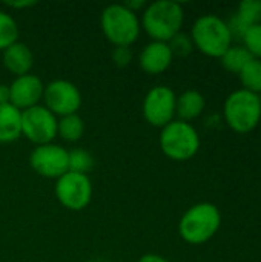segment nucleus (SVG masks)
<instances>
[{
    "instance_id": "28",
    "label": "nucleus",
    "mask_w": 261,
    "mask_h": 262,
    "mask_svg": "<svg viewBox=\"0 0 261 262\" xmlns=\"http://www.w3.org/2000/svg\"><path fill=\"white\" fill-rule=\"evenodd\" d=\"M137 262H169L166 258H163L162 255H157V253H146L143 255Z\"/></svg>"
},
{
    "instance_id": "20",
    "label": "nucleus",
    "mask_w": 261,
    "mask_h": 262,
    "mask_svg": "<svg viewBox=\"0 0 261 262\" xmlns=\"http://www.w3.org/2000/svg\"><path fill=\"white\" fill-rule=\"evenodd\" d=\"M18 41V26L9 12L0 11V52Z\"/></svg>"
},
{
    "instance_id": "16",
    "label": "nucleus",
    "mask_w": 261,
    "mask_h": 262,
    "mask_svg": "<svg viewBox=\"0 0 261 262\" xmlns=\"http://www.w3.org/2000/svg\"><path fill=\"white\" fill-rule=\"evenodd\" d=\"M206 101L205 97L194 89L185 91L180 97H177V103H175V115H178V118L182 121H191L197 117H200L205 111Z\"/></svg>"
},
{
    "instance_id": "15",
    "label": "nucleus",
    "mask_w": 261,
    "mask_h": 262,
    "mask_svg": "<svg viewBox=\"0 0 261 262\" xmlns=\"http://www.w3.org/2000/svg\"><path fill=\"white\" fill-rule=\"evenodd\" d=\"M22 137V111L15 106L0 104V144L17 141Z\"/></svg>"
},
{
    "instance_id": "25",
    "label": "nucleus",
    "mask_w": 261,
    "mask_h": 262,
    "mask_svg": "<svg viewBox=\"0 0 261 262\" xmlns=\"http://www.w3.org/2000/svg\"><path fill=\"white\" fill-rule=\"evenodd\" d=\"M111 58L115 66L126 68L131 64V61L134 58V52H132L131 46H114V49L111 52Z\"/></svg>"
},
{
    "instance_id": "2",
    "label": "nucleus",
    "mask_w": 261,
    "mask_h": 262,
    "mask_svg": "<svg viewBox=\"0 0 261 262\" xmlns=\"http://www.w3.org/2000/svg\"><path fill=\"white\" fill-rule=\"evenodd\" d=\"M222 226V213L212 203H198L189 207L178 223L182 239L192 246L208 243Z\"/></svg>"
},
{
    "instance_id": "13",
    "label": "nucleus",
    "mask_w": 261,
    "mask_h": 262,
    "mask_svg": "<svg viewBox=\"0 0 261 262\" xmlns=\"http://www.w3.org/2000/svg\"><path fill=\"white\" fill-rule=\"evenodd\" d=\"M174 60V54L168 43L165 41H151L148 43L138 55V64L143 72L149 75H158L165 72Z\"/></svg>"
},
{
    "instance_id": "23",
    "label": "nucleus",
    "mask_w": 261,
    "mask_h": 262,
    "mask_svg": "<svg viewBox=\"0 0 261 262\" xmlns=\"http://www.w3.org/2000/svg\"><path fill=\"white\" fill-rule=\"evenodd\" d=\"M243 43L246 51L257 60H261V23L251 26L245 35H243Z\"/></svg>"
},
{
    "instance_id": "24",
    "label": "nucleus",
    "mask_w": 261,
    "mask_h": 262,
    "mask_svg": "<svg viewBox=\"0 0 261 262\" xmlns=\"http://www.w3.org/2000/svg\"><path fill=\"white\" fill-rule=\"evenodd\" d=\"M168 45H169V48H171L174 57H175V55H178V57H186V55H189V54L192 52V49H194V43H192L191 35L183 34L182 31H180L175 37H172V38L168 41Z\"/></svg>"
},
{
    "instance_id": "14",
    "label": "nucleus",
    "mask_w": 261,
    "mask_h": 262,
    "mask_svg": "<svg viewBox=\"0 0 261 262\" xmlns=\"http://www.w3.org/2000/svg\"><path fill=\"white\" fill-rule=\"evenodd\" d=\"M2 63L8 72H11L14 77L31 74L32 64H34V55L28 45L22 41H15L11 46H8L5 51H2Z\"/></svg>"
},
{
    "instance_id": "27",
    "label": "nucleus",
    "mask_w": 261,
    "mask_h": 262,
    "mask_svg": "<svg viewBox=\"0 0 261 262\" xmlns=\"http://www.w3.org/2000/svg\"><path fill=\"white\" fill-rule=\"evenodd\" d=\"M11 103V89L9 84L0 83V104H9Z\"/></svg>"
},
{
    "instance_id": "18",
    "label": "nucleus",
    "mask_w": 261,
    "mask_h": 262,
    "mask_svg": "<svg viewBox=\"0 0 261 262\" xmlns=\"http://www.w3.org/2000/svg\"><path fill=\"white\" fill-rule=\"evenodd\" d=\"M254 57L246 51L245 46H231L222 57V64L226 71L240 74L242 69L252 60Z\"/></svg>"
},
{
    "instance_id": "21",
    "label": "nucleus",
    "mask_w": 261,
    "mask_h": 262,
    "mask_svg": "<svg viewBox=\"0 0 261 262\" xmlns=\"http://www.w3.org/2000/svg\"><path fill=\"white\" fill-rule=\"evenodd\" d=\"M94 157L85 149L68 150V166L71 172L88 175V172H91V169L94 167Z\"/></svg>"
},
{
    "instance_id": "9",
    "label": "nucleus",
    "mask_w": 261,
    "mask_h": 262,
    "mask_svg": "<svg viewBox=\"0 0 261 262\" xmlns=\"http://www.w3.org/2000/svg\"><path fill=\"white\" fill-rule=\"evenodd\" d=\"M43 106L51 111L57 118L77 114L82 106L80 89L69 80H52L45 84L43 91Z\"/></svg>"
},
{
    "instance_id": "22",
    "label": "nucleus",
    "mask_w": 261,
    "mask_h": 262,
    "mask_svg": "<svg viewBox=\"0 0 261 262\" xmlns=\"http://www.w3.org/2000/svg\"><path fill=\"white\" fill-rule=\"evenodd\" d=\"M248 28L261 23V0H245L238 5L235 14Z\"/></svg>"
},
{
    "instance_id": "19",
    "label": "nucleus",
    "mask_w": 261,
    "mask_h": 262,
    "mask_svg": "<svg viewBox=\"0 0 261 262\" xmlns=\"http://www.w3.org/2000/svg\"><path fill=\"white\" fill-rule=\"evenodd\" d=\"M243 89L260 95L261 92V60L252 58L238 74Z\"/></svg>"
},
{
    "instance_id": "26",
    "label": "nucleus",
    "mask_w": 261,
    "mask_h": 262,
    "mask_svg": "<svg viewBox=\"0 0 261 262\" xmlns=\"http://www.w3.org/2000/svg\"><path fill=\"white\" fill-rule=\"evenodd\" d=\"M5 5L11 9H28L31 6H35L37 2L32 0H20V2H5Z\"/></svg>"
},
{
    "instance_id": "8",
    "label": "nucleus",
    "mask_w": 261,
    "mask_h": 262,
    "mask_svg": "<svg viewBox=\"0 0 261 262\" xmlns=\"http://www.w3.org/2000/svg\"><path fill=\"white\" fill-rule=\"evenodd\" d=\"M58 118L43 104L22 111V137L35 146L49 144L57 137Z\"/></svg>"
},
{
    "instance_id": "1",
    "label": "nucleus",
    "mask_w": 261,
    "mask_h": 262,
    "mask_svg": "<svg viewBox=\"0 0 261 262\" xmlns=\"http://www.w3.org/2000/svg\"><path fill=\"white\" fill-rule=\"evenodd\" d=\"M185 21L183 6L172 0H157L143 9L140 25L154 41L168 43L175 37Z\"/></svg>"
},
{
    "instance_id": "4",
    "label": "nucleus",
    "mask_w": 261,
    "mask_h": 262,
    "mask_svg": "<svg viewBox=\"0 0 261 262\" xmlns=\"http://www.w3.org/2000/svg\"><path fill=\"white\" fill-rule=\"evenodd\" d=\"M191 38L194 48L212 58H220L231 48L232 41L226 21L217 15L198 17L192 26Z\"/></svg>"
},
{
    "instance_id": "6",
    "label": "nucleus",
    "mask_w": 261,
    "mask_h": 262,
    "mask_svg": "<svg viewBox=\"0 0 261 262\" xmlns=\"http://www.w3.org/2000/svg\"><path fill=\"white\" fill-rule=\"evenodd\" d=\"M160 149L169 160L188 161L200 149L198 132L191 123L174 120L162 129Z\"/></svg>"
},
{
    "instance_id": "12",
    "label": "nucleus",
    "mask_w": 261,
    "mask_h": 262,
    "mask_svg": "<svg viewBox=\"0 0 261 262\" xmlns=\"http://www.w3.org/2000/svg\"><path fill=\"white\" fill-rule=\"evenodd\" d=\"M9 89H11V104L15 106L18 111H26L29 107L40 104L43 98L45 84L37 75L26 74V75L15 77L9 84Z\"/></svg>"
},
{
    "instance_id": "29",
    "label": "nucleus",
    "mask_w": 261,
    "mask_h": 262,
    "mask_svg": "<svg viewBox=\"0 0 261 262\" xmlns=\"http://www.w3.org/2000/svg\"><path fill=\"white\" fill-rule=\"evenodd\" d=\"M86 262H100V261H86Z\"/></svg>"
},
{
    "instance_id": "7",
    "label": "nucleus",
    "mask_w": 261,
    "mask_h": 262,
    "mask_svg": "<svg viewBox=\"0 0 261 262\" xmlns=\"http://www.w3.org/2000/svg\"><path fill=\"white\" fill-rule=\"evenodd\" d=\"M55 198L68 210H83L92 200V183L88 175L68 170L55 180Z\"/></svg>"
},
{
    "instance_id": "11",
    "label": "nucleus",
    "mask_w": 261,
    "mask_h": 262,
    "mask_svg": "<svg viewBox=\"0 0 261 262\" xmlns=\"http://www.w3.org/2000/svg\"><path fill=\"white\" fill-rule=\"evenodd\" d=\"M29 164L37 175L49 180H58L69 170L68 150L54 143L35 146L29 155Z\"/></svg>"
},
{
    "instance_id": "3",
    "label": "nucleus",
    "mask_w": 261,
    "mask_h": 262,
    "mask_svg": "<svg viewBox=\"0 0 261 262\" xmlns=\"http://www.w3.org/2000/svg\"><path fill=\"white\" fill-rule=\"evenodd\" d=\"M100 28L106 40L114 46H131L142 31L138 15L123 3L108 5L102 11Z\"/></svg>"
},
{
    "instance_id": "5",
    "label": "nucleus",
    "mask_w": 261,
    "mask_h": 262,
    "mask_svg": "<svg viewBox=\"0 0 261 262\" xmlns=\"http://www.w3.org/2000/svg\"><path fill=\"white\" fill-rule=\"evenodd\" d=\"M223 114L228 126L234 132L248 134L258 126L261 120L260 95L238 89L226 98Z\"/></svg>"
},
{
    "instance_id": "17",
    "label": "nucleus",
    "mask_w": 261,
    "mask_h": 262,
    "mask_svg": "<svg viewBox=\"0 0 261 262\" xmlns=\"http://www.w3.org/2000/svg\"><path fill=\"white\" fill-rule=\"evenodd\" d=\"M85 121L78 114L60 117L57 123V137L68 143H75L85 135Z\"/></svg>"
},
{
    "instance_id": "10",
    "label": "nucleus",
    "mask_w": 261,
    "mask_h": 262,
    "mask_svg": "<svg viewBox=\"0 0 261 262\" xmlns=\"http://www.w3.org/2000/svg\"><path fill=\"white\" fill-rule=\"evenodd\" d=\"M177 95L169 86H155L148 91L143 100L142 112L146 123L163 129L174 121Z\"/></svg>"
}]
</instances>
